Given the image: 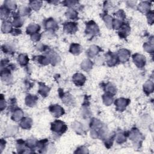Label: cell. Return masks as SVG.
<instances>
[{
    "instance_id": "obj_28",
    "label": "cell",
    "mask_w": 154,
    "mask_h": 154,
    "mask_svg": "<svg viewBox=\"0 0 154 154\" xmlns=\"http://www.w3.org/2000/svg\"><path fill=\"white\" fill-rule=\"evenodd\" d=\"M139 9L142 12H147L150 9V3L147 1L141 2L139 5Z\"/></svg>"
},
{
    "instance_id": "obj_30",
    "label": "cell",
    "mask_w": 154,
    "mask_h": 154,
    "mask_svg": "<svg viewBox=\"0 0 154 154\" xmlns=\"http://www.w3.org/2000/svg\"><path fill=\"white\" fill-rule=\"evenodd\" d=\"M4 7H6L9 10H15L16 9V2L13 1H5L4 2Z\"/></svg>"
},
{
    "instance_id": "obj_16",
    "label": "cell",
    "mask_w": 154,
    "mask_h": 154,
    "mask_svg": "<svg viewBox=\"0 0 154 154\" xmlns=\"http://www.w3.org/2000/svg\"><path fill=\"white\" fill-rule=\"evenodd\" d=\"M32 123H33L32 120L30 118L25 117L22 120V121L21 122V123H20V125L23 129H28L31 127Z\"/></svg>"
},
{
    "instance_id": "obj_37",
    "label": "cell",
    "mask_w": 154,
    "mask_h": 154,
    "mask_svg": "<svg viewBox=\"0 0 154 154\" xmlns=\"http://www.w3.org/2000/svg\"><path fill=\"white\" fill-rule=\"evenodd\" d=\"M117 142L118 143H123L127 140V135H125L124 134H119L117 136Z\"/></svg>"
},
{
    "instance_id": "obj_25",
    "label": "cell",
    "mask_w": 154,
    "mask_h": 154,
    "mask_svg": "<svg viewBox=\"0 0 154 154\" xmlns=\"http://www.w3.org/2000/svg\"><path fill=\"white\" fill-rule=\"evenodd\" d=\"M67 18L69 19H72V20H75L78 19V13L77 11L73 9H69L66 13Z\"/></svg>"
},
{
    "instance_id": "obj_46",
    "label": "cell",
    "mask_w": 154,
    "mask_h": 154,
    "mask_svg": "<svg viewBox=\"0 0 154 154\" xmlns=\"http://www.w3.org/2000/svg\"><path fill=\"white\" fill-rule=\"evenodd\" d=\"M65 3V5H68V6H73V5H75L76 4L78 3L77 1H67L64 2Z\"/></svg>"
},
{
    "instance_id": "obj_4",
    "label": "cell",
    "mask_w": 154,
    "mask_h": 154,
    "mask_svg": "<svg viewBox=\"0 0 154 154\" xmlns=\"http://www.w3.org/2000/svg\"><path fill=\"white\" fill-rule=\"evenodd\" d=\"M49 109L50 112L52 113V115L55 117H60L63 115H64V113H65L63 108L59 105H51L49 108Z\"/></svg>"
},
{
    "instance_id": "obj_22",
    "label": "cell",
    "mask_w": 154,
    "mask_h": 154,
    "mask_svg": "<svg viewBox=\"0 0 154 154\" xmlns=\"http://www.w3.org/2000/svg\"><path fill=\"white\" fill-rule=\"evenodd\" d=\"M102 18H103L105 23L108 28H110V29L111 28H113V19L112 18L111 16H110V15H108L107 14H105L104 16H102Z\"/></svg>"
},
{
    "instance_id": "obj_26",
    "label": "cell",
    "mask_w": 154,
    "mask_h": 154,
    "mask_svg": "<svg viewBox=\"0 0 154 154\" xmlns=\"http://www.w3.org/2000/svg\"><path fill=\"white\" fill-rule=\"evenodd\" d=\"M102 99H103L104 103L106 105L108 106L112 104V102L113 101V96L111 95L105 93V95H103V96H102Z\"/></svg>"
},
{
    "instance_id": "obj_9",
    "label": "cell",
    "mask_w": 154,
    "mask_h": 154,
    "mask_svg": "<svg viewBox=\"0 0 154 154\" xmlns=\"http://www.w3.org/2000/svg\"><path fill=\"white\" fill-rule=\"evenodd\" d=\"M85 80H86L85 77L81 73H77L73 76V81L78 86H81V85H83L84 84Z\"/></svg>"
},
{
    "instance_id": "obj_5",
    "label": "cell",
    "mask_w": 154,
    "mask_h": 154,
    "mask_svg": "<svg viewBox=\"0 0 154 154\" xmlns=\"http://www.w3.org/2000/svg\"><path fill=\"white\" fill-rule=\"evenodd\" d=\"M133 61L135 65L138 67L141 68L144 67L146 64L145 57L139 54H135L133 57Z\"/></svg>"
},
{
    "instance_id": "obj_24",
    "label": "cell",
    "mask_w": 154,
    "mask_h": 154,
    "mask_svg": "<svg viewBox=\"0 0 154 154\" xmlns=\"http://www.w3.org/2000/svg\"><path fill=\"white\" fill-rule=\"evenodd\" d=\"M145 92L148 95L153 91V83L152 81H147L144 85Z\"/></svg>"
},
{
    "instance_id": "obj_3",
    "label": "cell",
    "mask_w": 154,
    "mask_h": 154,
    "mask_svg": "<svg viewBox=\"0 0 154 154\" xmlns=\"http://www.w3.org/2000/svg\"><path fill=\"white\" fill-rule=\"evenodd\" d=\"M130 101L128 99L119 98L115 101V105L116 110L119 111H123L126 109L127 107L129 104Z\"/></svg>"
},
{
    "instance_id": "obj_21",
    "label": "cell",
    "mask_w": 154,
    "mask_h": 154,
    "mask_svg": "<svg viewBox=\"0 0 154 154\" xmlns=\"http://www.w3.org/2000/svg\"><path fill=\"white\" fill-rule=\"evenodd\" d=\"M13 18H14V21L13 25L16 27H20L23 24V20L20 18L19 15L18 13H13Z\"/></svg>"
},
{
    "instance_id": "obj_8",
    "label": "cell",
    "mask_w": 154,
    "mask_h": 154,
    "mask_svg": "<svg viewBox=\"0 0 154 154\" xmlns=\"http://www.w3.org/2000/svg\"><path fill=\"white\" fill-rule=\"evenodd\" d=\"M64 30L69 34L75 33L78 30L77 24L75 22H66L64 24Z\"/></svg>"
},
{
    "instance_id": "obj_18",
    "label": "cell",
    "mask_w": 154,
    "mask_h": 154,
    "mask_svg": "<svg viewBox=\"0 0 154 154\" xmlns=\"http://www.w3.org/2000/svg\"><path fill=\"white\" fill-rule=\"evenodd\" d=\"M23 116H24V113L20 109L15 110L12 115V119L13 120V121L18 122V121H21V119L23 117Z\"/></svg>"
},
{
    "instance_id": "obj_27",
    "label": "cell",
    "mask_w": 154,
    "mask_h": 154,
    "mask_svg": "<svg viewBox=\"0 0 154 154\" xmlns=\"http://www.w3.org/2000/svg\"><path fill=\"white\" fill-rule=\"evenodd\" d=\"M92 66H93V64L92 61H91L90 60H85L82 63L81 68L85 71H88L90 69H92Z\"/></svg>"
},
{
    "instance_id": "obj_23",
    "label": "cell",
    "mask_w": 154,
    "mask_h": 154,
    "mask_svg": "<svg viewBox=\"0 0 154 154\" xmlns=\"http://www.w3.org/2000/svg\"><path fill=\"white\" fill-rule=\"evenodd\" d=\"M105 91L107 93L110 94L111 95H114L116 93V89L115 87V86H114V85L111 84V83H108L105 85Z\"/></svg>"
},
{
    "instance_id": "obj_44",
    "label": "cell",
    "mask_w": 154,
    "mask_h": 154,
    "mask_svg": "<svg viewBox=\"0 0 154 154\" xmlns=\"http://www.w3.org/2000/svg\"><path fill=\"white\" fill-rule=\"evenodd\" d=\"M1 99H0V108L1 110L3 111L4 109H5V107H6V103H5V101L3 98V95H1Z\"/></svg>"
},
{
    "instance_id": "obj_10",
    "label": "cell",
    "mask_w": 154,
    "mask_h": 154,
    "mask_svg": "<svg viewBox=\"0 0 154 154\" xmlns=\"http://www.w3.org/2000/svg\"><path fill=\"white\" fill-rule=\"evenodd\" d=\"M107 64L109 66H115L118 61V57L116 54L113 53H108L106 55Z\"/></svg>"
},
{
    "instance_id": "obj_15",
    "label": "cell",
    "mask_w": 154,
    "mask_h": 154,
    "mask_svg": "<svg viewBox=\"0 0 154 154\" xmlns=\"http://www.w3.org/2000/svg\"><path fill=\"white\" fill-rule=\"evenodd\" d=\"M40 26L36 24H31L27 28V33L28 35H34V34L37 33V32L40 30Z\"/></svg>"
},
{
    "instance_id": "obj_48",
    "label": "cell",
    "mask_w": 154,
    "mask_h": 154,
    "mask_svg": "<svg viewBox=\"0 0 154 154\" xmlns=\"http://www.w3.org/2000/svg\"><path fill=\"white\" fill-rule=\"evenodd\" d=\"M5 141L4 140H3V139H1V152L3 151L4 147H5Z\"/></svg>"
},
{
    "instance_id": "obj_36",
    "label": "cell",
    "mask_w": 154,
    "mask_h": 154,
    "mask_svg": "<svg viewBox=\"0 0 154 154\" xmlns=\"http://www.w3.org/2000/svg\"><path fill=\"white\" fill-rule=\"evenodd\" d=\"M2 50L4 53L6 54H12L13 53V48L10 46L9 45H3L2 46Z\"/></svg>"
},
{
    "instance_id": "obj_13",
    "label": "cell",
    "mask_w": 154,
    "mask_h": 154,
    "mask_svg": "<svg viewBox=\"0 0 154 154\" xmlns=\"http://www.w3.org/2000/svg\"><path fill=\"white\" fill-rule=\"evenodd\" d=\"M38 98L36 95H28L25 98V104L28 107H33L36 104Z\"/></svg>"
},
{
    "instance_id": "obj_29",
    "label": "cell",
    "mask_w": 154,
    "mask_h": 154,
    "mask_svg": "<svg viewBox=\"0 0 154 154\" xmlns=\"http://www.w3.org/2000/svg\"><path fill=\"white\" fill-rule=\"evenodd\" d=\"M18 61L21 66H25L28 64L29 59H28V57L26 55L21 54L18 57Z\"/></svg>"
},
{
    "instance_id": "obj_2",
    "label": "cell",
    "mask_w": 154,
    "mask_h": 154,
    "mask_svg": "<svg viewBox=\"0 0 154 154\" xmlns=\"http://www.w3.org/2000/svg\"><path fill=\"white\" fill-rule=\"evenodd\" d=\"M99 32V27L94 21H91L86 24V28H85L86 35L93 36L98 34Z\"/></svg>"
},
{
    "instance_id": "obj_40",
    "label": "cell",
    "mask_w": 154,
    "mask_h": 154,
    "mask_svg": "<svg viewBox=\"0 0 154 154\" xmlns=\"http://www.w3.org/2000/svg\"><path fill=\"white\" fill-rule=\"evenodd\" d=\"M144 49H145L146 51H147V53H152L153 52V43H146L144 45Z\"/></svg>"
},
{
    "instance_id": "obj_14",
    "label": "cell",
    "mask_w": 154,
    "mask_h": 154,
    "mask_svg": "<svg viewBox=\"0 0 154 154\" xmlns=\"http://www.w3.org/2000/svg\"><path fill=\"white\" fill-rule=\"evenodd\" d=\"M50 89L45 85L44 83H39V89L38 92L41 94L43 97H47L48 95Z\"/></svg>"
},
{
    "instance_id": "obj_11",
    "label": "cell",
    "mask_w": 154,
    "mask_h": 154,
    "mask_svg": "<svg viewBox=\"0 0 154 154\" xmlns=\"http://www.w3.org/2000/svg\"><path fill=\"white\" fill-rule=\"evenodd\" d=\"M130 32V27L127 24H123L119 28V35L122 38H126Z\"/></svg>"
},
{
    "instance_id": "obj_39",
    "label": "cell",
    "mask_w": 154,
    "mask_h": 154,
    "mask_svg": "<svg viewBox=\"0 0 154 154\" xmlns=\"http://www.w3.org/2000/svg\"><path fill=\"white\" fill-rule=\"evenodd\" d=\"M31 9L27 7H22L19 10V14H21L22 16H25L28 14H30Z\"/></svg>"
},
{
    "instance_id": "obj_35",
    "label": "cell",
    "mask_w": 154,
    "mask_h": 154,
    "mask_svg": "<svg viewBox=\"0 0 154 154\" xmlns=\"http://www.w3.org/2000/svg\"><path fill=\"white\" fill-rule=\"evenodd\" d=\"M48 57L51 61V63H57L59 62V60L58 59H59V56L57 55V54L55 53H51V54H49V56Z\"/></svg>"
},
{
    "instance_id": "obj_42",
    "label": "cell",
    "mask_w": 154,
    "mask_h": 154,
    "mask_svg": "<svg viewBox=\"0 0 154 154\" xmlns=\"http://www.w3.org/2000/svg\"><path fill=\"white\" fill-rule=\"evenodd\" d=\"M147 18L148 19V22H149V24H152L153 22V13L152 11H150V12L147 13Z\"/></svg>"
},
{
    "instance_id": "obj_41",
    "label": "cell",
    "mask_w": 154,
    "mask_h": 154,
    "mask_svg": "<svg viewBox=\"0 0 154 154\" xmlns=\"http://www.w3.org/2000/svg\"><path fill=\"white\" fill-rule=\"evenodd\" d=\"M73 128L74 129V130L76 131L77 132L79 133L80 132V131H81V129H82V127H81V125L78 123V122H75L74 123H73Z\"/></svg>"
},
{
    "instance_id": "obj_20",
    "label": "cell",
    "mask_w": 154,
    "mask_h": 154,
    "mask_svg": "<svg viewBox=\"0 0 154 154\" xmlns=\"http://www.w3.org/2000/svg\"><path fill=\"white\" fill-rule=\"evenodd\" d=\"M81 51L80 45L77 43H73L70 47V52L74 55H78Z\"/></svg>"
},
{
    "instance_id": "obj_47",
    "label": "cell",
    "mask_w": 154,
    "mask_h": 154,
    "mask_svg": "<svg viewBox=\"0 0 154 154\" xmlns=\"http://www.w3.org/2000/svg\"><path fill=\"white\" fill-rule=\"evenodd\" d=\"M11 33H12V35H20V34L21 33V31L18 29H13L12 31H11Z\"/></svg>"
},
{
    "instance_id": "obj_1",
    "label": "cell",
    "mask_w": 154,
    "mask_h": 154,
    "mask_svg": "<svg viewBox=\"0 0 154 154\" xmlns=\"http://www.w3.org/2000/svg\"><path fill=\"white\" fill-rule=\"evenodd\" d=\"M67 128L66 125L61 121H55L51 123V129L57 134H63L66 132Z\"/></svg>"
},
{
    "instance_id": "obj_33",
    "label": "cell",
    "mask_w": 154,
    "mask_h": 154,
    "mask_svg": "<svg viewBox=\"0 0 154 154\" xmlns=\"http://www.w3.org/2000/svg\"><path fill=\"white\" fill-rule=\"evenodd\" d=\"M0 10H1V18L2 19H6L8 18L10 13L9 10L7 9L6 7H5L4 6H2Z\"/></svg>"
},
{
    "instance_id": "obj_17",
    "label": "cell",
    "mask_w": 154,
    "mask_h": 154,
    "mask_svg": "<svg viewBox=\"0 0 154 154\" xmlns=\"http://www.w3.org/2000/svg\"><path fill=\"white\" fill-rule=\"evenodd\" d=\"M101 51V49L98 47V46H96V45H93V46L91 47L88 51V55L90 57H93L96 55L98 54L99 52Z\"/></svg>"
},
{
    "instance_id": "obj_32",
    "label": "cell",
    "mask_w": 154,
    "mask_h": 154,
    "mask_svg": "<svg viewBox=\"0 0 154 154\" xmlns=\"http://www.w3.org/2000/svg\"><path fill=\"white\" fill-rule=\"evenodd\" d=\"M48 143V140L45 139V140H42L37 142V147L39 148V149L41 151L40 152H41V151H43L45 150L46 149V147Z\"/></svg>"
},
{
    "instance_id": "obj_34",
    "label": "cell",
    "mask_w": 154,
    "mask_h": 154,
    "mask_svg": "<svg viewBox=\"0 0 154 154\" xmlns=\"http://www.w3.org/2000/svg\"><path fill=\"white\" fill-rule=\"evenodd\" d=\"M30 4L33 9L35 10H38L42 6V2L40 1H31L30 2Z\"/></svg>"
},
{
    "instance_id": "obj_31",
    "label": "cell",
    "mask_w": 154,
    "mask_h": 154,
    "mask_svg": "<svg viewBox=\"0 0 154 154\" xmlns=\"http://www.w3.org/2000/svg\"><path fill=\"white\" fill-rule=\"evenodd\" d=\"M37 61L39 63L42 64L43 65H47L51 63V61L48 57H45L43 55H40L37 57Z\"/></svg>"
},
{
    "instance_id": "obj_19",
    "label": "cell",
    "mask_w": 154,
    "mask_h": 154,
    "mask_svg": "<svg viewBox=\"0 0 154 154\" xmlns=\"http://www.w3.org/2000/svg\"><path fill=\"white\" fill-rule=\"evenodd\" d=\"M12 24L10 22L5 21L3 23L1 30L4 33H8L12 31Z\"/></svg>"
},
{
    "instance_id": "obj_7",
    "label": "cell",
    "mask_w": 154,
    "mask_h": 154,
    "mask_svg": "<svg viewBox=\"0 0 154 154\" xmlns=\"http://www.w3.org/2000/svg\"><path fill=\"white\" fill-rule=\"evenodd\" d=\"M118 59L122 63H125L129 60L130 57V52L125 49H122L119 51Z\"/></svg>"
},
{
    "instance_id": "obj_38",
    "label": "cell",
    "mask_w": 154,
    "mask_h": 154,
    "mask_svg": "<svg viewBox=\"0 0 154 154\" xmlns=\"http://www.w3.org/2000/svg\"><path fill=\"white\" fill-rule=\"evenodd\" d=\"M123 23H122V22L117 19H113V28H115V29H119L121 27Z\"/></svg>"
},
{
    "instance_id": "obj_45",
    "label": "cell",
    "mask_w": 154,
    "mask_h": 154,
    "mask_svg": "<svg viewBox=\"0 0 154 154\" xmlns=\"http://www.w3.org/2000/svg\"><path fill=\"white\" fill-rule=\"evenodd\" d=\"M41 35H40V34L36 33V34H34V35H31V39L33 41L37 42V41H39L40 39H41Z\"/></svg>"
},
{
    "instance_id": "obj_12",
    "label": "cell",
    "mask_w": 154,
    "mask_h": 154,
    "mask_svg": "<svg viewBox=\"0 0 154 154\" xmlns=\"http://www.w3.org/2000/svg\"><path fill=\"white\" fill-rule=\"evenodd\" d=\"M45 26L47 30L53 31L57 30L59 28L57 24L55 21L53 19H48V20L45 21Z\"/></svg>"
},
{
    "instance_id": "obj_43",
    "label": "cell",
    "mask_w": 154,
    "mask_h": 154,
    "mask_svg": "<svg viewBox=\"0 0 154 154\" xmlns=\"http://www.w3.org/2000/svg\"><path fill=\"white\" fill-rule=\"evenodd\" d=\"M116 15L119 17L120 19H121V20H124V19L126 18V16H125V13H124L123 11L122 10H120L118 12L116 13Z\"/></svg>"
},
{
    "instance_id": "obj_6",
    "label": "cell",
    "mask_w": 154,
    "mask_h": 154,
    "mask_svg": "<svg viewBox=\"0 0 154 154\" xmlns=\"http://www.w3.org/2000/svg\"><path fill=\"white\" fill-rule=\"evenodd\" d=\"M129 139L134 141V143H139L142 140V135L140 131L137 129L134 128L131 130L129 134Z\"/></svg>"
}]
</instances>
